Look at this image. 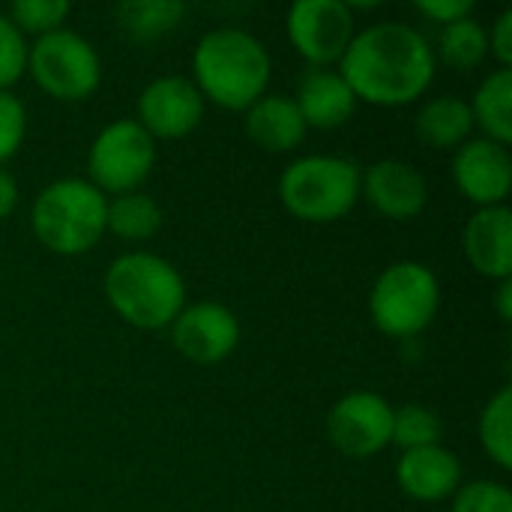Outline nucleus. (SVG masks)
Listing matches in <instances>:
<instances>
[{
    "label": "nucleus",
    "instance_id": "obj_33",
    "mask_svg": "<svg viewBox=\"0 0 512 512\" xmlns=\"http://www.w3.org/2000/svg\"><path fill=\"white\" fill-rule=\"evenodd\" d=\"M498 315L504 321H512V279H504L498 285Z\"/></svg>",
    "mask_w": 512,
    "mask_h": 512
},
{
    "label": "nucleus",
    "instance_id": "obj_9",
    "mask_svg": "<svg viewBox=\"0 0 512 512\" xmlns=\"http://www.w3.org/2000/svg\"><path fill=\"white\" fill-rule=\"evenodd\" d=\"M354 9L345 0H300L288 9L291 45L321 69L339 63L354 39Z\"/></svg>",
    "mask_w": 512,
    "mask_h": 512
},
{
    "label": "nucleus",
    "instance_id": "obj_23",
    "mask_svg": "<svg viewBox=\"0 0 512 512\" xmlns=\"http://www.w3.org/2000/svg\"><path fill=\"white\" fill-rule=\"evenodd\" d=\"M186 6L174 0H129L117 6V21L135 39H156L180 24Z\"/></svg>",
    "mask_w": 512,
    "mask_h": 512
},
{
    "label": "nucleus",
    "instance_id": "obj_15",
    "mask_svg": "<svg viewBox=\"0 0 512 512\" xmlns=\"http://www.w3.org/2000/svg\"><path fill=\"white\" fill-rule=\"evenodd\" d=\"M465 255L480 276L510 279L512 276V213L507 204L480 207L462 234Z\"/></svg>",
    "mask_w": 512,
    "mask_h": 512
},
{
    "label": "nucleus",
    "instance_id": "obj_28",
    "mask_svg": "<svg viewBox=\"0 0 512 512\" xmlns=\"http://www.w3.org/2000/svg\"><path fill=\"white\" fill-rule=\"evenodd\" d=\"M27 72V42L21 30L0 15V90H9Z\"/></svg>",
    "mask_w": 512,
    "mask_h": 512
},
{
    "label": "nucleus",
    "instance_id": "obj_4",
    "mask_svg": "<svg viewBox=\"0 0 512 512\" xmlns=\"http://www.w3.org/2000/svg\"><path fill=\"white\" fill-rule=\"evenodd\" d=\"M30 225L45 249L57 255H81L108 231V201L90 180L63 177L36 195Z\"/></svg>",
    "mask_w": 512,
    "mask_h": 512
},
{
    "label": "nucleus",
    "instance_id": "obj_29",
    "mask_svg": "<svg viewBox=\"0 0 512 512\" xmlns=\"http://www.w3.org/2000/svg\"><path fill=\"white\" fill-rule=\"evenodd\" d=\"M27 132V111L18 96L9 90H0V165L9 162Z\"/></svg>",
    "mask_w": 512,
    "mask_h": 512
},
{
    "label": "nucleus",
    "instance_id": "obj_25",
    "mask_svg": "<svg viewBox=\"0 0 512 512\" xmlns=\"http://www.w3.org/2000/svg\"><path fill=\"white\" fill-rule=\"evenodd\" d=\"M441 441V420L423 405H402L393 411V441L402 450L435 447Z\"/></svg>",
    "mask_w": 512,
    "mask_h": 512
},
{
    "label": "nucleus",
    "instance_id": "obj_3",
    "mask_svg": "<svg viewBox=\"0 0 512 512\" xmlns=\"http://www.w3.org/2000/svg\"><path fill=\"white\" fill-rule=\"evenodd\" d=\"M105 297L138 330L171 327L186 306L183 276L153 252H126L105 273Z\"/></svg>",
    "mask_w": 512,
    "mask_h": 512
},
{
    "label": "nucleus",
    "instance_id": "obj_20",
    "mask_svg": "<svg viewBox=\"0 0 512 512\" xmlns=\"http://www.w3.org/2000/svg\"><path fill=\"white\" fill-rule=\"evenodd\" d=\"M474 126H480L489 141L507 147L512 141V69H495L474 93L471 102Z\"/></svg>",
    "mask_w": 512,
    "mask_h": 512
},
{
    "label": "nucleus",
    "instance_id": "obj_5",
    "mask_svg": "<svg viewBox=\"0 0 512 512\" xmlns=\"http://www.w3.org/2000/svg\"><path fill=\"white\" fill-rule=\"evenodd\" d=\"M360 168L342 156H303L282 171L279 198L303 222H336L360 198Z\"/></svg>",
    "mask_w": 512,
    "mask_h": 512
},
{
    "label": "nucleus",
    "instance_id": "obj_13",
    "mask_svg": "<svg viewBox=\"0 0 512 512\" xmlns=\"http://www.w3.org/2000/svg\"><path fill=\"white\" fill-rule=\"evenodd\" d=\"M453 180L477 207H501L512 186L510 150L489 138L465 141L453 156Z\"/></svg>",
    "mask_w": 512,
    "mask_h": 512
},
{
    "label": "nucleus",
    "instance_id": "obj_2",
    "mask_svg": "<svg viewBox=\"0 0 512 512\" xmlns=\"http://www.w3.org/2000/svg\"><path fill=\"white\" fill-rule=\"evenodd\" d=\"M192 72L201 96L228 111H246L267 93L273 66L267 48L252 33L219 27L195 45Z\"/></svg>",
    "mask_w": 512,
    "mask_h": 512
},
{
    "label": "nucleus",
    "instance_id": "obj_31",
    "mask_svg": "<svg viewBox=\"0 0 512 512\" xmlns=\"http://www.w3.org/2000/svg\"><path fill=\"white\" fill-rule=\"evenodd\" d=\"M489 48L501 60V69H510L512 63V9H504L489 33Z\"/></svg>",
    "mask_w": 512,
    "mask_h": 512
},
{
    "label": "nucleus",
    "instance_id": "obj_1",
    "mask_svg": "<svg viewBox=\"0 0 512 512\" xmlns=\"http://www.w3.org/2000/svg\"><path fill=\"white\" fill-rule=\"evenodd\" d=\"M435 66V48L423 33L402 21H378L363 33H354L339 60V75L357 102L396 108L429 90Z\"/></svg>",
    "mask_w": 512,
    "mask_h": 512
},
{
    "label": "nucleus",
    "instance_id": "obj_10",
    "mask_svg": "<svg viewBox=\"0 0 512 512\" xmlns=\"http://www.w3.org/2000/svg\"><path fill=\"white\" fill-rule=\"evenodd\" d=\"M333 447L348 459H372L393 441V408L378 393H348L327 417Z\"/></svg>",
    "mask_w": 512,
    "mask_h": 512
},
{
    "label": "nucleus",
    "instance_id": "obj_24",
    "mask_svg": "<svg viewBox=\"0 0 512 512\" xmlns=\"http://www.w3.org/2000/svg\"><path fill=\"white\" fill-rule=\"evenodd\" d=\"M480 444L489 459L510 471L512 468V390H498L480 414Z\"/></svg>",
    "mask_w": 512,
    "mask_h": 512
},
{
    "label": "nucleus",
    "instance_id": "obj_7",
    "mask_svg": "<svg viewBox=\"0 0 512 512\" xmlns=\"http://www.w3.org/2000/svg\"><path fill=\"white\" fill-rule=\"evenodd\" d=\"M27 72L48 96L60 102H81L102 81L96 48L84 36L63 27L39 36L36 45L27 48Z\"/></svg>",
    "mask_w": 512,
    "mask_h": 512
},
{
    "label": "nucleus",
    "instance_id": "obj_17",
    "mask_svg": "<svg viewBox=\"0 0 512 512\" xmlns=\"http://www.w3.org/2000/svg\"><path fill=\"white\" fill-rule=\"evenodd\" d=\"M294 102L306 126H315V129H339L354 117V108H357V96L351 93L345 78L321 66L306 69Z\"/></svg>",
    "mask_w": 512,
    "mask_h": 512
},
{
    "label": "nucleus",
    "instance_id": "obj_21",
    "mask_svg": "<svg viewBox=\"0 0 512 512\" xmlns=\"http://www.w3.org/2000/svg\"><path fill=\"white\" fill-rule=\"evenodd\" d=\"M438 54L450 69H477L489 54V33L477 18H459L447 24L438 36Z\"/></svg>",
    "mask_w": 512,
    "mask_h": 512
},
{
    "label": "nucleus",
    "instance_id": "obj_18",
    "mask_svg": "<svg viewBox=\"0 0 512 512\" xmlns=\"http://www.w3.org/2000/svg\"><path fill=\"white\" fill-rule=\"evenodd\" d=\"M306 120L291 96L264 93L252 108H246V132L249 138L270 150V153H288L306 138Z\"/></svg>",
    "mask_w": 512,
    "mask_h": 512
},
{
    "label": "nucleus",
    "instance_id": "obj_8",
    "mask_svg": "<svg viewBox=\"0 0 512 512\" xmlns=\"http://www.w3.org/2000/svg\"><path fill=\"white\" fill-rule=\"evenodd\" d=\"M156 144L141 129L138 120H114L108 123L90 144L87 168L90 183L105 195H126L135 192L153 171Z\"/></svg>",
    "mask_w": 512,
    "mask_h": 512
},
{
    "label": "nucleus",
    "instance_id": "obj_22",
    "mask_svg": "<svg viewBox=\"0 0 512 512\" xmlns=\"http://www.w3.org/2000/svg\"><path fill=\"white\" fill-rule=\"evenodd\" d=\"M162 228V210L150 195L126 192L108 201V231L120 240H147Z\"/></svg>",
    "mask_w": 512,
    "mask_h": 512
},
{
    "label": "nucleus",
    "instance_id": "obj_12",
    "mask_svg": "<svg viewBox=\"0 0 512 512\" xmlns=\"http://www.w3.org/2000/svg\"><path fill=\"white\" fill-rule=\"evenodd\" d=\"M201 117L204 96L189 78H156L138 96V123L150 138H183L198 129Z\"/></svg>",
    "mask_w": 512,
    "mask_h": 512
},
{
    "label": "nucleus",
    "instance_id": "obj_14",
    "mask_svg": "<svg viewBox=\"0 0 512 512\" xmlns=\"http://www.w3.org/2000/svg\"><path fill=\"white\" fill-rule=\"evenodd\" d=\"M360 195H366L381 216L393 222H408L423 213L429 201V186L414 165L402 159H381L360 177Z\"/></svg>",
    "mask_w": 512,
    "mask_h": 512
},
{
    "label": "nucleus",
    "instance_id": "obj_16",
    "mask_svg": "<svg viewBox=\"0 0 512 512\" xmlns=\"http://www.w3.org/2000/svg\"><path fill=\"white\" fill-rule=\"evenodd\" d=\"M396 480L408 498L420 504H435L459 492L462 465H459V456L441 444L405 450L396 465Z\"/></svg>",
    "mask_w": 512,
    "mask_h": 512
},
{
    "label": "nucleus",
    "instance_id": "obj_27",
    "mask_svg": "<svg viewBox=\"0 0 512 512\" xmlns=\"http://www.w3.org/2000/svg\"><path fill=\"white\" fill-rule=\"evenodd\" d=\"M453 512H512V495L507 486L477 480L456 492Z\"/></svg>",
    "mask_w": 512,
    "mask_h": 512
},
{
    "label": "nucleus",
    "instance_id": "obj_6",
    "mask_svg": "<svg viewBox=\"0 0 512 512\" xmlns=\"http://www.w3.org/2000/svg\"><path fill=\"white\" fill-rule=\"evenodd\" d=\"M438 306H441L438 276L417 261L390 264L378 276L369 297V312L375 327L393 339L420 336L435 321Z\"/></svg>",
    "mask_w": 512,
    "mask_h": 512
},
{
    "label": "nucleus",
    "instance_id": "obj_19",
    "mask_svg": "<svg viewBox=\"0 0 512 512\" xmlns=\"http://www.w3.org/2000/svg\"><path fill=\"white\" fill-rule=\"evenodd\" d=\"M474 129V114L471 105L459 96H435L429 99L417 120H414V132L417 138L432 147V150H456L465 144V138Z\"/></svg>",
    "mask_w": 512,
    "mask_h": 512
},
{
    "label": "nucleus",
    "instance_id": "obj_11",
    "mask_svg": "<svg viewBox=\"0 0 512 512\" xmlns=\"http://www.w3.org/2000/svg\"><path fill=\"white\" fill-rule=\"evenodd\" d=\"M174 348L198 366H216L228 360L240 342V324L234 312L222 303H195L183 306V312L171 324Z\"/></svg>",
    "mask_w": 512,
    "mask_h": 512
},
{
    "label": "nucleus",
    "instance_id": "obj_26",
    "mask_svg": "<svg viewBox=\"0 0 512 512\" xmlns=\"http://www.w3.org/2000/svg\"><path fill=\"white\" fill-rule=\"evenodd\" d=\"M72 6L66 0H18L9 6V21L24 33H36V36H45V33H54L60 30V24L69 18Z\"/></svg>",
    "mask_w": 512,
    "mask_h": 512
},
{
    "label": "nucleus",
    "instance_id": "obj_30",
    "mask_svg": "<svg viewBox=\"0 0 512 512\" xmlns=\"http://www.w3.org/2000/svg\"><path fill=\"white\" fill-rule=\"evenodd\" d=\"M414 9L426 18H432L435 24H453L459 18H468L474 12L471 0H417Z\"/></svg>",
    "mask_w": 512,
    "mask_h": 512
},
{
    "label": "nucleus",
    "instance_id": "obj_32",
    "mask_svg": "<svg viewBox=\"0 0 512 512\" xmlns=\"http://www.w3.org/2000/svg\"><path fill=\"white\" fill-rule=\"evenodd\" d=\"M15 204H18V183L9 171L0 168V222L15 210Z\"/></svg>",
    "mask_w": 512,
    "mask_h": 512
}]
</instances>
